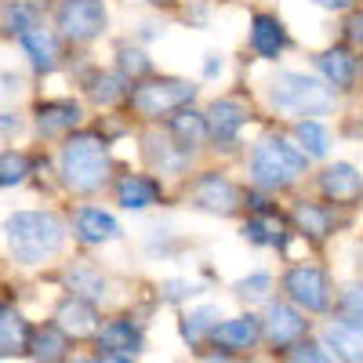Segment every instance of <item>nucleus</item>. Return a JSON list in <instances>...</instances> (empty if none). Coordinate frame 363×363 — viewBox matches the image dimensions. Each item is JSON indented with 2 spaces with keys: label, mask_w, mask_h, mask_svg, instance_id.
Segmentation results:
<instances>
[{
  "label": "nucleus",
  "mask_w": 363,
  "mask_h": 363,
  "mask_svg": "<svg viewBox=\"0 0 363 363\" xmlns=\"http://www.w3.org/2000/svg\"><path fill=\"white\" fill-rule=\"evenodd\" d=\"M33 22H37L33 8H26V4H8V11H4V26L11 29V33H22V29H29Z\"/></svg>",
  "instance_id": "nucleus-34"
},
{
  "label": "nucleus",
  "mask_w": 363,
  "mask_h": 363,
  "mask_svg": "<svg viewBox=\"0 0 363 363\" xmlns=\"http://www.w3.org/2000/svg\"><path fill=\"white\" fill-rule=\"evenodd\" d=\"M99 363H131V356H116V352H106V356H99Z\"/></svg>",
  "instance_id": "nucleus-42"
},
{
  "label": "nucleus",
  "mask_w": 363,
  "mask_h": 363,
  "mask_svg": "<svg viewBox=\"0 0 363 363\" xmlns=\"http://www.w3.org/2000/svg\"><path fill=\"white\" fill-rule=\"evenodd\" d=\"M73 233L80 244H113V240H120V225L113 215H106L102 207H80L77 218H73Z\"/></svg>",
  "instance_id": "nucleus-13"
},
{
  "label": "nucleus",
  "mask_w": 363,
  "mask_h": 363,
  "mask_svg": "<svg viewBox=\"0 0 363 363\" xmlns=\"http://www.w3.org/2000/svg\"><path fill=\"white\" fill-rule=\"evenodd\" d=\"M120 69H124L128 77H145L149 69H153V62H149V58L142 55V51H120Z\"/></svg>",
  "instance_id": "nucleus-36"
},
{
  "label": "nucleus",
  "mask_w": 363,
  "mask_h": 363,
  "mask_svg": "<svg viewBox=\"0 0 363 363\" xmlns=\"http://www.w3.org/2000/svg\"><path fill=\"white\" fill-rule=\"evenodd\" d=\"M69 363H91V359H69Z\"/></svg>",
  "instance_id": "nucleus-44"
},
{
  "label": "nucleus",
  "mask_w": 363,
  "mask_h": 363,
  "mask_svg": "<svg viewBox=\"0 0 363 363\" xmlns=\"http://www.w3.org/2000/svg\"><path fill=\"white\" fill-rule=\"evenodd\" d=\"M196 99V87L189 80H174V77H160V80H145L131 91V109L142 116H167L186 109Z\"/></svg>",
  "instance_id": "nucleus-5"
},
{
  "label": "nucleus",
  "mask_w": 363,
  "mask_h": 363,
  "mask_svg": "<svg viewBox=\"0 0 363 363\" xmlns=\"http://www.w3.org/2000/svg\"><path fill=\"white\" fill-rule=\"evenodd\" d=\"M342 313H345V320H356V323H363V284H349L345 291H342Z\"/></svg>",
  "instance_id": "nucleus-33"
},
{
  "label": "nucleus",
  "mask_w": 363,
  "mask_h": 363,
  "mask_svg": "<svg viewBox=\"0 0 363 363\" xmlns=\"http://www.w3.org/2000/svg\"><path fill=\"white\" fill-rule=\"evenodd\" d=\"M269 102L284 116H323L335 109V87L306 73H277L269 80Z\"/></svg>",
  "instance_id": "nucleus-3"
},
{
  "label": "nucleus",
  "mask_w": 363,
  "mask_h": 363,
  "mask_svg": "<svg viewBox=\"0 0 363 363\" xmlns=\"http://www.w3.org/2000/svg\"><path fill=\"white\" fill-rule=\"evenodd\" d=\"M323 342L335 349V356L342 363H363V323H356V320H335V323H327Z\"/></svg>",
  "instance_id": "nucleus-15"
},
{
  "label": "nucleus",
  "mask_w": 363,
  "mask_h": 363,
  "mask_svg": "<svg viewBox=\"0 0 363 363\" xmlns=\"http://www.w3.org/2000/svg\"><path fill=\"white\" fill-rule=\"evenodd\" d=\"M251 48L262 55V58H280V51L287 48V29L277 15H255L251 18Z\"/></svg>",
  "instance_id": "nucleus-16"
},
{
  "label": "nucleus",
  "mask_w": 363,
  "mask_h": 363,
  "mask_svg": "<svg viewBox=\"0 0 363 363\" xmlns=\"http://www.w3.org/2000/svg\"><path fill=\"white\" fill-rule=\"evenodd\" d=\"M294 222H298V229L306 233V236L323 240V236L330 233V211H327V207H320V203L301 200V203L294 207Z\"/></svg>",
  "instance_id": "nucleus-27"
},
{
  "label": "nucleus",
  "mask_w": 363,
  "mask_h": 363,
  "mask_svg": "<svg viewBox=\"0 0 363 363\" xmlns=\"http://www.w3.org/2000/svg\"><path fill=\"white\" fill-rule=\"evenodd\" d=\"M298 142L306 145V153L309 157H327V149H330V135H327V128L320 124V120H301L298 124Z\"/></svg>",
  "instance_id": "nucleus-30"
},
{
  "label": "nucleus",
  "mask_w": 363,
  "mask_h": 363,
  "mask_svg": "<svg viewBox=\"0 0 363 363\" xmlns=\"http://www.w3.org/2000/svg\"><path fill=\"white\" fill-rule=\"evenodd\" d=\"M207 363H229V359H225V356H222V359H218V356H211Z\"/></svg>",
  "instance_id": "nucleus-43"
},
{
  "label": "nucleus",
  "mask_w": 363,
  "mask_h": 363,
  "mask_svg": "<svg viewBox=\"0 0 363 363\" xmlns=\"http://www.w3.org/2000/svg\"><path fill=\"white\" fill-rule=\"evenodd\" d=\"M29 342H33L29 323L8 306L4 313H0V352H4V356H18V352L29 349Z\"/></svg>",
  "instance_id": "nucleus-23"
},
{
  "label": "nucleus",
  "mask_w": 363,
  "mask_h": 363,
  "mask_svg": "<svg viewBox=\"0 0 363 363\" xmlns=\"http://www.w3.org/2000/svg\"><path fill=\"white\" fill-rule=\"evenodd\" d=\"M306 164H309L306 149H294L287 138H265L251 153V178L258 189H284L306 171Z\"/></svg>",
  "instance_id": "nucleus-4"
},
{
  "label": "nucleus",
  "mask_w": 363,
  "mask_h": 363,
  "mask_svg": "<svg viewBox=\"0 0 363 363\" xmlns=\"http://www.w3.org/2000/svg\"><path fill=\"white\" fill-rule=\"evenodd\" d=\"M80 124V106L77 102H40L37 106V131L40 135H62Z\"/></svg>",
  "instance_id": "nucleus-21"
},
{
  "label": "nucleus",
  "mask_w": 363,
  "mask_h": 363,
  "mask_svg": "<svg viewBox=\"0 0 363 363\" xmlns=\"http://www.w3.org/2000/svg\"><path fill=\"white\" fill-rule=\"evenodd\" d=\"M284 291L294 306H301L306 313H323L330 306V284L323 277V269L316 265H294L284 277Z\"/></svg>",
  "instance_id": "nucleus-7"
},
{
  "label": "nucleus",
  "mask_w": 363,
  "mask_h": 363,
  "mask_svg": "<svg viewBox=\"0 0 363 363\" xmlns=\"http://www.w3.org/2000/svg\"><path fill=\"white\" fill-rule=\"evenodd\" d=\"M247 116L251 113H247V106L240 99H215L211 109H207V131H211V138H215L218 145H233L240 128L247 124Z\"/></svg>",
  "instance_id": "nucleus-10"
},
{
  "label": "nucleus",
  "mask_w": 363,
  "mask_h": 363,
  "mask_svg": "<svg viewBox=\"0 0 363 363\" xmlns=\"http://www.w3.org/2000/svg\"><path fill=\"white\" fill-rule=\"evenodd\" d=\"M349 40L352 44H363V15H352L349 18Z\"/></svg>",
  "instance_id": "nucleus-40"
},
{
  "label": "nucleus",
  "mask_w": 363,
  "mask_h": 363,
  "mask_svg": "<svg viewBox=\"0 0 363 363\" xmlns=\"http://www.w3.org/2000/svg\"><path fill=\"white\" fill-rule=\"evenodd\" d=\"M171 131H174V138L182 142V145H196V142H203L211 131H207V116H200V113H193V109H178L174 116H171Z\"/></svg>",
  "instance_id": "nucleus-26"
},
{
  "label": "nucleus",
  "mask_w": 363,
  "mask_h": 363,
  "mask_svg": "<svg viewBox=\"0 0 363 363\" xmlns=\"http://www.w3.org/2000/svg\"><path fill=\"white\" fill-rule=\"evenodd\" d=\"M320 193L330 203H356L363 196V174L352 164H330L320 174Z\"/></svg>",
  "instance_id": "nucleus-12"
},
{
  "label": "nucleus",
  "mask_w": 363,
  "mask_h": 363,
  "mask_svg": "<svg viewBox=\"0 0 363 363\" xmlns=\"http://www.w3.org/2000/svg\"><path fill=\"white\" fill-rule=\"evenodd\" d=\"M55 26L77 44H87L102 37L106 29V8L102 0H62L55 11Z\"/></svg>",
  "instance_id": "nucleus-6"
},
{
  "label": "nucleus",
  "mask_w": 363,
  "mask_h": 363,
  "mask_svg": "<svg viewBox=\"0 0 363 363\" xmlns=\"http://www.w3.org/2000/svg\"><path fill=\"white\" fill-rule=\"evenodd\" d=\"M287 363H335L320 345H309V342H298L287 356Z\"/></svg>",
  "instance_id": "nucleus-35"
},
{
  "label": "nucleus",
  "mask_w": 363,
  "mask_h": 363,
  "mask_svg": "<svg viewBox=\"0 0 363 363\" xmlns=\"http://www.w3.org/2000/svg\"><path fill=\"white\" fill-rule=\"evenodd\" d=\"M262 330H265V323L247 313V316H233V320L218 323V330H215L211 338H215V345H218L222 352H244V349H255V345H258Z\"/></svg>",
  "instance_id": "nucleus-11"
},
{
  "label": "nucleus",
  "mask_w": 363,
  "mask_h": 363,
  "mask_svg": "<svg viewBox=\"0 0 363 363\" xmlns=\"http://www.w3.org/2000/svg\"><path fill=\"white\" fill-rule=\"evenodd\" d=\"M218 320H222L218 306H196V309L186 313V320H182V338L189 345H200L203 338H211L218 330Z\"/></svg>",
  "instance_id": "nucleus-24"
},
{
  "label": "nucleus",
  "mask_w": 363,
  "mask_h": 363,
  "mask_svg": "<svg viewBox=\"0 0 363 363\" xmlns=\"http://www.w3.org/2000/svg\"><path fill=\"white\" fill-rule=\"evenodd\" d=\"M99 349L116 352V356H135V352H142V330L131 320H109L99 330Z\"/></svg>",
  "instance_id": "nucleus-19"
},
{
  "label": "nucleus",
  "mask_w": 363,
  "mask_h": 363,
  "mask_svg": "<svg viewBox=\"0 0 363 363\" xmlns=\"http://www.w3.org/2000/svg\"><path fill=\"white\" fill-rule=\"evenodd\" d=\"M193 203L200 211H211V215H233V211L240 207V193L225 174L207 171L193 182Z\"/></svg>",
  "instance_id": "nucleus-9"
},
{
  "label": "nucleus",
  "mask_w": 363,
  "mask_h": 363,
  "mask_svg": "<svg viewBox=\"0 0 363 363\" xmlns=\"http://www.w3.org/2000/svg\"><path fill=\"white\" fill-rule=\"evenodd\" d=\"M62 280H66L69 294H77V298H87V301H102L106 298V277L91 262H73Z\"/></svg>",
  "instance_id": "nucleus-22"
},
{
  "label": "nucleus",
  "mask_w": 363,
  "mask_h": 363,
  "mask_svg": "<svg viewBox=\"0 0 363 363\" xmlns=\"http://www.w3.org/2000/svg\"><path fill=\"white\" fill-rule=\"evenodd\" d=\"M149 160H153L160 171H182V167H186L189 164V149L186 145H171V142H157V138H149Z\"/></svg>",
  "instance_id": "nucleus-29"
},
{
  "label": "nucleus",
  "mask_w": 363,
  "mask_h": 363,
  "mask_svg": "<svg viewBox=\"0 0 363 363\" xmlns=\"http://www.w3.org/2000/svg\"><path fill=\"white\" fill-rule=\"evenodd\" d=\"M240 233H244V240H251V244H262V247H287V233H284L280 218H272L269 211L255 215Z\"/></svg>",
  "instance_id": "nucleus-25"
},
{
  "label": "nucleus",
  "mask_w": 363,
  "mask_h": 363,
  "mask_svg": "<svg viewBox=\"0 0 363 363\" xmlns=\"http://www.w3.org/2000/svg\"><path fill=\"white\" fill-rule=\"evenodd\" d=\"M313 4H320L327 11H345V8H352V0H313Z\"/></svg>",
  "instance_id": "nucleus-41"
},
{
  "label": "nucleus",
  "mask_w": 363,
  "mask_h": 363,
  "mask_svg": "<svg viewBox=\"0 0 363 363\" xmlns=\"http://www.w3.org/2000/svg\"><path fill=\"white\" fill-rule=\"evenodd\" d=\"M160 294H164L167 301H182V298H193V294H200V287H196V284H189V280H167Z\"/></svg>",
  "instance_id": "nucleus-38"
},
{
  "label": "nucleus",
  "mask_w": 363,
  "mask_h": 363,
  "mask_svg": "<svg viewBox=\"0 0 363 363\" xmlns=\"http://www.w3.org/2000/svg\"><path fill=\"white\" fill-rule=\"evenodd\" d=\"M18 44H22L26 58L33 62V69H40V73H51V69H55L58 48H55L51 29H44L40 22H33L29 29H22V33H18Z\"/></svg>",
  "instance_id": "nucleus-17"
},
{
  "label": "nucleus",
  "mask_w": 363,
  "mask_h": 363,
  "mask_svg": "<svg viewBox=\"0 0 363 363\" xmlns=\"http://www.w3.org/2000/svg\"><path fill=\"white\" fill-rule=\"evenodd\" d=\"M29 349H33V356L40 359V363H58L62 359V352H66V330L62 327H40L37 335H33V342H29Z\"/></svg>",
  "instance_id": "nucleus-28"
},
{
  "label": "nucleus",
  "mask_w": 363,
  "mask_h": 363,
  "mask_svg": "<svg viewBox=\"0 0 363 363\" xmlns=\"http://www.w3.org/2000/svg\"><path fill=\"white\" fill-rule=\"evenodd\" d=\"M58 167H62V182L73 193L102 189L106 178H109L106 138H99V135H73V138H66L62 157H58Z\"/></svg>",
  "instance_id": "nucleus-2"
},
{
  "label": "nucleus",
  "mask_w": 363,
  "mask_h": 363,
  "mask_svg": "<svg viewBox=\"0 0 363 363\" xmlns=\"http://www.w3.org/2000/svg\"><path fill=\"white\" fill-rule=\"evenodd\" d=\"M55 323L62 327L66 335H73V338H87V335H95V330H99V313H95V301L69 294V298L62 301V306L55 309Z\"/></svg>",
  "instance_id": "nucleus-14"
},
{
  "label": "nucleus",
  "mask_w": 363,
  "mask_h": 363,
  "mask_svg": "<svg viewBox=\"0 0 363 363\" xmlns=\"http://www.w3.org/2000/svg\"><path fill=\"white\" fill-rule=\"evenodd\" d=\"M26 171H29V160L22 157V153H8L0 157V182H4V186H18V182L26 178Z\"/></svg>",
  "instance_id": "nucleus-31"
},
{
  "label": "nucleus",
  "mask_w": 363,
  "mask_h": 363,
  "mask_svg": "<svg viewBox=\"0 0 363 363\" xmlns=\"http://www.w3.org/2000/svg\"><path fill=\"white\" fill-rule=\"evenodd\" d=\"M222 66H225V62H222V55L211 51V55H207V62H203V77H218V73H222Z\"/></svg>",
  "instance_id": "nucleus-39"
},
{
  "label": "nucleus",
  "mask_w": 363,
  "mask_h": 363,
  "mask_svg": "<svg viewBox=\"0 0 363 363\" xmlns=\"http://www.w3.org/2000/svg\"><path fill=\"white\" fill-rule=\"evenodd\" d=\"M116 200L128 211H145L149 203L160 200V182L149 174H124L116 182Z\"/></svg>",
  "instance_id": "nucleus-18"
},
{
  "label": "nucleus",
  "mask_w": 363,
  "mask_h": 363,
  "mask_svg": "<svg viewBox=\"0 0 363 363\" xmlns=\"http://www.w3.org/2000/svg\"><path fill=\"white\" fill-rule=\"evenodd\" d=\"M265 291H269V277H265V272H255V277L236 284V294L240 298H265Z\"/></svg>",
  "instance_id": "nucleus-37"
},
{
  "label": "nucleus",
  "mask_w": 363,
  "mask_h": 363,
  "mask_svg": "<svg viewBox=\"0 0 363 363\" xmlns=\"http://www.w3.org/2000/svg\"><path fill=\"white\" fill-rule=\"evenodd\" d=\"M8 255L18 265H40L44 258L58 255L66 244V225L51 211H18L4 222Z\"/></svg>",
  "instance_id": "nucleus-1"
},
{
  "label": "nucleus",
  "mask_w": 363,
  "mask_h": 363,
  "mask_svg": "<svg viewBox=\"0 0 363 363\" xmlns=\"http://www.w3.org/2000/svg\"><path fill=\"white\" fill-rule=\"evenodd\" d=\"M316 66H320V73H323V80L330 84V87H338V91H349L352 87V80H356V58H352V51H345V48H327L320 58H316Z\"/></svg>",
  "instance_id": "nucleus-20"
},
{
  "label": "nucleus",
  "mask_w": 363,
  "mask_h": 363,
  "mask_svg": "<svg viewBox=\"0 0 363 363\" xmlns=\"http://www.w3.org/2000/svg\"><path fill=\"white\" fill-rule=\"evenodd\" d=\"M262 323H265V338H269V345L277 349V352L294 349L301 338H306V330H309V320L301 316L294 306H287V301H269Z\"/></svg>",
  "instance_id": "nucleus-8"
},
{
  "label": "nucleus",
  "mask_w": 363,
  "mask_h": 363,
  "mask_svg": "<svg viewBox=\"0 0 363 363\" xmlns=\"http://www.w3.org/2000/svg\"><path fill=\"white\" fill-rule=\"evenodd\" d=\"M91 95H95V102H102V106H113V102L124 99L128 91L120 87V77H99L95 87H91Z\"/></svg>",
  "instance_id": "nucleus-32"
}]
</instances>
